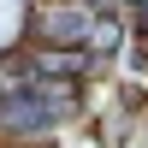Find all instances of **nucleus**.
I'll use <instances>...</instances> for the list:
<instances>
[{
	"label": "nucleus",
	"mask_w": 148,
	"mask_h": 148,
	"mask_svg": "<svg viewBox=\"0 0 148 148\" xmlns=\"http://www.w3.org/2000/svg\"><path fill=\"white\" fill-rule=\"evenodd\" d=\"M89 30H95V6L89 0H53L36 12V36L47 47H83L89 53Z\"/></svg>",
	"instance_id": "nucleus-1"
},
{
	"label": "nucleus",
	"mask_w": 148,
	"mask_h": 148,
	"mask_svg": "<svg viewBox=\"0 0 148 148\" xmlns=\"http://www.w3.org/2000/svg\"><path fill=\"white\" fill-rule=\"evenodd\" d=\"M95 59L83 53V47H42V53H30L18 65V77H47V83H77L83 71H89Z\"/></svg>",
	"instance_id": "nucleus-2"
},
{
	"label": "nucleus",
	"mask_w": 148,
	"mask_h": 148,
	"mask_svg": "<svg viewBox=\"0 0 148 148\" xmlns=\"http://www.w3.org/2000/svg\"><path fill=\"white\" fill-rule=\"evenodd\" d=\"M107 47H119V24H113V18H95V30H89V59L107 53Z\"/></svg>",
	"instance_id": "nucleus-3"
}]
</instances>
